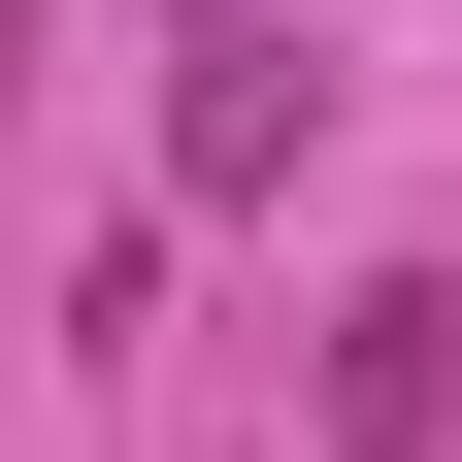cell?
Returning a JSON list of instances; mask_svg holds the SVG:
<instances>
[{
    "instance_id": "obj_1",
    "label": "cell",
    "mask_w": 462,
    "mask_h": 462,
    "mask_svg": "<svg viewBox=\"0 0 462 462\" xmlns=\"http://www.w3.org/2000/svg\"><path fill=\"white\" fill-rule=\"evenodd\" d=\"M462 430V298H330V462H430Z\"/></svg>"
},
{
    "instance_id": "obj_2",
    "label": "cell",
    "mask_w": 462,
    "mask_h": 462,
    "mask_svg": "<svg viewBox=\"0 0 462 462\" xmlns=\"http://www.w3.org/2000/svg\"><path fill=\"white\" fill-rule=\"evenodd\" d=\"M0 33H33V0H0Z\"/></svg>"
}]
</instances>
